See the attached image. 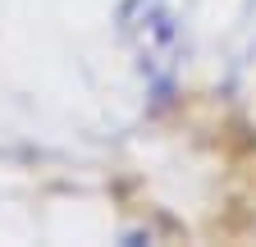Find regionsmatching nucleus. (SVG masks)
Wrapping results in <instances>:
<instances>
[{
	"label": "nucleus",
	"mask_w": 256,
	"mask_h": 247,
	"mask_svg": "<svg viewBox=\"0 0 256 247\" xmlns=\"http://www.w3.org/2000/svg\"><path fill=\"white\" fill-rule=\"evenodd\" d=\"M119 32L133 46L138 64L156 82H165L174 74V64H178V23H174L165 0H124L119 5Z\"/></svg>",
	"instance_id": "nucleus-1"
}]
</instances>
